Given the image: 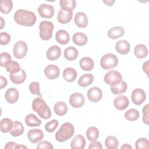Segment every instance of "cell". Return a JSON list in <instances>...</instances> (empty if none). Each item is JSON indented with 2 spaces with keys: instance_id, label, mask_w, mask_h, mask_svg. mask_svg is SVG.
Segmentation results:
<instances>
[{
  "instance_id": "obj_1",
  "label": "cell",
  "mask_w": 149,
  "mask_h": 149,
  "mask_svg": "<svg viewBox=\"0 0 149 149\" xmlns=\"http://www.w3.org/2000/svg\"><path fill=\"white\" fill-rule=\"evenodd\" d=\"M16 23L19 25L30 27L33 26L37 20L34 13L24 9H19L13 16Z\"/></svg>"
},
{
  "instance_id": "obj_2",
  "label": "cell",
  "mask_w": 149,
  "mask_h": 149,
  "mask_svg": "<svg viewBox=\"0 0 149 149\" xmlns=\"http://www.w3.org/2000/svg\"><path fill=\"white\" fill-rule=\"evenodd\" d=\"M32 109L44 119H48L51 116V112L48 105L42 97H37L32 102Z\"/></svg>"
},
{
  "instance_id": "obj_3",
  "label": "cell",
  "mask_w": 149,
  "mask_h": 149,
  "mask_svg": "<svg viewBox=\"0 0 149 149\" xmlns=\"http://www.w3.org/2000/svg\"><path fill=\"white\" fill-rule=\"evenodd\" d=\"M74 133V127L69 122L62 125L55 134V139L59 142H63L71 138Z\"/></svg>"
},
{
  "instance_id": "obj_4",
  "label": "cell",
  "mask_w": 149,
  "mask_h": 149,
  "mask_svg": "<svg viewBox=\"0 0 149 149\" xmlns=\"http://www.w3.org/2000/svg\"><path fill=\"white\" fill-rule=\"evenodd\" d=\"M54 26L51 22L43 20L40 22L39 25L40 38L43 40H48L51 38Z\"/></svg>"
},
{
  "instance_id": "obj_5",
  "label": "cell",
  "mask_w": 149,
  "mask_h": 149,
  "mask_svg": "<svg viewBox=\"0 0 149 149\" xmlns=\"http://www.w3.org/2000/svg\"><path fill=\"white\" fill-rule=\"evenodd\" d=\"M118 57L113 54H107L100 59V65L104 70H109L115 68L118 64Z\"/></svg>"
},
{
  "instance_id": "obj_6",
  "label": "cell",
  "mask_w": 149,
  "mask_h": 149,
  "mask_svg": "<svg viewBox=\"0 0 149 149\" xmlns=\"http://www.w3.org/2000/svg\"><path fill=\"white\" fill-rule=\"evenodd\" d=\"M104 80L107 84L113 86L118 84L122 81V76L119 72L111 70L105 74Z\"/></svg>"
},
{
  "instance_id": "obj_7",
  "label": "cell",
  "mask_w": 149,
  "mask_h": 149,
  "mask_svg": "<svg viewBox=\"0 0 149 149\" xmlns=\"http://www.w3.org/2000/svg\"><path fill=\"white\" fill-rule=\"evenodd\" d=\"M27 49V44L23 41H19L13 46V53L15 58L22 59L26 55Z\"/></svg>"
},
{
  "instance_id": "obj_8",
  "label": "cell",
  "mask_w": 149,
  "mask_h": 149,
  "mask_svg": "<svg viewBox=\"0 0 149 149\" xmlns=\"http://www.w3.org/2000/svg\"><path fill=\"white\" fill-rule=\"evenodd\" d=\"M38 12L42 18H51L54 15L55 9L52 5L42 3L38 8Z\"/></svg>"
},
{
  "instance_id": "obj_9",
  "label": "cell",
  "mask_w": 149,
  "mask_h": 149,
  "mask_svg": "<svg viewBox=\"0 0 149 149\" xmlns=\"http://www.w3.org/2000/svg\"><path fill=\"white\" fill-rule=\"evenodd\" d=\"M131 98L133 102L137 105H141L146 99L145 91L141 88H135L132 93Z\"/></svg>"
},
{
  "instance_id": "obj_10",
  "label": "cell",
  "mask_w": 149,
  "mask_h": 149,
  "mask_svg": "<svg viewBox=\"0 0 149 149\" xmlns=\"http://www.w3.org/2000/svg\"><path fill=\"white\" fill-rule=\"evenodd\" d=\"M69 101L72 107L75 108H79L84 105L85 99L82 94L79 93H74L71 94Z\"/></svg>"
},
{
  "instance_id": "obj_11",
  "label": "cell",
  "mask_w": 149,
  "mask_h": 149,
  "mask_svg": "<svg viewBox=\"0 0 149 149\" xmlns=\"http://www.w3.org/2000/svg\"><path fill=\"white\" fill-rule=\"evenodd\" d=\"M87 95L90 101L98 102L102 98V92L99 87H93L88 90Z\"/></svg>"
},
{
  "instance_id": "obj_12",
  "label": "cell",
  "mask_w": 149,
  "mask_h": 149,
  "mask_svg": "<svg viewBox=\"0 0 149 149\" xmlns=\"http://www.w3.org/2000/svg\"><path fill=\"white\" fill-rule=\"evenodd\" d=\"M44 74L48 79L54 80L59 76L60 70L59 68L55 65H48L44 69Z\"/></svg>"
},
{
  "instance_id": "obj_13",
  "label": "cell",
  "mask_w": 149,
  "mask_h": 149,
  "mask_svg": "<svg viewBox=\"0 0 149 149\" xmlns=\"http://www.w3.org/2000/svg\"><path fill=\"white\" fill-rule=\"evenodd\" d=\"M27 137L31 143H36L44 138V133L39 129H30L27 133Z\"/></svg>"
},
{
  "instance_id": "obj_14",
  "label": "cell",
  "mask_w": 149,
  "mask_h": 149,
  "mask_svg": "<svg viewBox=\"0 0 149 149\" xmlns=\"http://www.w3.org/2000/svg\"><path fill=\"white\" fill-rule=\"evenodd\" d=\"M113 105L116 109L119 110H124L128 107L129 101L127 97L123 95H120L115 98Z\"/></svg>"
},
{
  "instance_id": "obj_15",
  "label": "cell",
  "mask_w": 149,
  "mask_h": 149,
  "mask_svg": "<svg viewBox=\"0 0 149 149\" xmlns=\"http://www.w3.org/2000/svg\"><path fill=\"white\" fill-rule=\"evenodd\" d=\"M74 21L79 28H86L88 25V18L86 13L83 12H77L75 14Z\"/></svg>"
},
{
  "instance_id": "obj_16",
  "label": "cell",
  "mask_w": 149,
  "mask_h": 149,
  "mask_svg": "<svg viewBox=\"0 0 149 149\" xmlns=\"http://www.w3.org/2000/svg\"><path fill=\"white\" fill-rule=\"evenodd\" d=\"M86 140L81 134L75 136L70 143V147L72 149H83L86 146Z\"/></svg>"
},
{
  "instance_id": "obj_17",
  "label": "cell",
  "mask_w": 149,
  "mask_h": 149,
  "mask_svg": "<svg viewBox=\"0 0 149 149\" xmlns=\"http://www.w3.org/2000/svg\"><path fill=\"white\" fill-rule=\"evenodd\" d=\"M115 49L119 54L126 55L130 51V45L127 41L120 40L115 44Z\"/></svg>"
},
{
  "instance_id": "obj_18",
  "label": "cell",
  "mask_w": 149,
  "mask_h": 149,
  "mask_svg": "<svg viewBox=\"0 0 149 149\" xmlns=\"http://www.w3.org/2000/svg\"><path fill=\"white\" fill-rule=\"evenodd\" d=\"M19 97V92L15 88H9L5 92V100L9 104L15 103L18 100Z\"/></svg>"
},
{
  "instance_id": "obj_19",
  "label": "cell",
  "mask_w": 149,
  "mask_h": 149,
  "mask_svg": "<svg viewBox=\"0 0 149 149\" xmlns=\"http://www.w3.org/2000/svg\"><path fill=\"white\" fill-rule=\"evenodd\" d=\"M61 54V48L57 45H53L48 49L46 53V56L49 60L55 61L60 57Z\"/></svg>"
},
{
  "instance_id": "obj_20",
  "label": "cell",
  "mask_w": 149,
  "mask_h": 149,
  "mask_svg": "<svg viewBox=\"0 0 149 149\" xmlns=\"http://www.w3.org/2000/svg\"><path fill=\"white\" fill-rule=\"evenodd\" d=\"M73 12H68L61 9L58 13V21L61 24H66L69 23L72 19Z\"/></svg>"
},
{
  "instance_id": "obj_21",
  "label": "cell",
  "mask_w": 149,
  "mask_h": 149,
  "mask_svg": "<svg viewBox=\"0 0 149 149\" xmlns=\"http://www.w3.org/2000/svg\"><path fill=\"white\" fill-rule=\"evenodd\" d=\"M125 34V30L122 27L115 26L108 31V37L111 39H117L122 37Z\"/></svg>"
},
{
  "instance_id": "obj_22",
  "label": "cell",
  "mask_w": 149,
  "mask_h": 149,
  "mask_svg": "<svg viewBox=\"0 0 149 149\" xmlns=\"http://www.w3.org/2000/svg\"><path fill=\"white\" fill-rule=\"evenodd\" d=\"M55 40L59 44L65 45L69 42L70 36L67 31L65 30H59L56 33Z\"/></svg>"
},
{
  "instance_id": "obj_23",
  "label": "cell",
  "mask_w": 149,
  "mask_h": 149,
  "mask_svg": "<svg viewBox=\"0 0 149 149\" xmlns=\"http://www.w3.org/2000/svg\"><path fill=\"white\" fill-rule=\"evenodd\" d=\"M26 78V73L25 71L21 69L20 70L16 73L10 74V80L16 84H20L23 83Z\"/></svg>"
},
{
  "instance_id": "obj_24",
  "label": "cell",
  "mask_w": 149,
  "mask_h": 149,
  "mask_svg": "<svg viewBox=\"0 0 149 149\" xmlns=\"http://www.w3.org/2000/svg\"><path fill=\"white\" fill-rule=\"evenodd\" d=\"M73 42L77 45L83 46L86 45L88 41V38L87 36L81 32L76 33L73 34L72 37Z\"/></svg>"
},
{
  "instance_id": "obj_25",
  "label": "cell",
  "mask_w": 149,
  "mask_h": 149,
  "mask_svg": "<svg viewBox=\"0 0 149 149\" xmlns=\"http://www.w3.org/2000/svg\"><path fill=\"white\" fill-rule=\"evenodd\" d=\"M77 76L76 70L72 68H66L63 70V77L64 79L68 82H73Z\"/></svg>"
},
{
  "instance_id": "obj_26",
  "label": "cell",
  "mask_w": 149,
  "mask_h": 149,
  "mask_svg": "<svg viewBox=\"0 0 149 149\" xmlns=\"http://www.w3.org/2000/svg\"><path fill=\"white\" fill-rule=\"evenodd\" d=\"M148 49L147 47L142 44H137L134 49V54L135 56L139 59L146 57L148 55Z\"/></svg>"
},
{
  "instance_id": "obj_27",
  "label": "cell",
  "mask_w": 149,
  "mask_h": 149,
  "mask_svg": "<svg viewBox=\"0 0 149 149\" xmlns=\"http://www.w3.org/2000/svg\"><path fill=\"white\" fill-rule=\"evenodd\" d=\"M81 68L85 71L91 70L94 66L93 60L89 57H83L80 60L79 62Z\"/></svg>"
},
{
  "instance_id": "obj_28",
  "label": "cell",
  "mask_w": 149,
  "mask_h": 149,
  "mask_svg": "<svg viewBox=\"0 0 149 149\" xmlns=\"http://www.w3.org/2000/svg\"><path fill=\"white\" fill-rule=\"evenodd\" d=\"M79 55L77 49L74 47H69L66 48L63 52L64 57L68 61H73L76 59Z\"/></svg>"
},
{
  "instance_id": "obj_29",
  "label": "cell",
  "mask_w": 149,
  "mask_h": 149,
  "mask_svg": "<svg viewBox=\"0 0 149 149\" xmlns=\"http://www.w3.org/2000/svg\"><path fill=\"white\" fill-rule=\"evenodd\" d=\"M24 132V126L19 121H14L12 130L10 131V134L13 137H18L22 135Z\"/></svg>"
},
{
  "instance_id": "obj_30",
  "label": "cell",
  "mask_w": 149,
  "mask_h": 149,
  "mask_svg": "<svg viewBox=\"0 0 149 149\" xmlns=\"http://www.w3.org/2000/svg\"><path fill=\"white\" fill-rule=\"evenodd\" d=\"M94 80V76L92 74L87 73L82 75L78 80V84L83 87L90 86Z\"/></svg>"
},
{
  "instance_id": "obj_31",
  "label": "cell",
  "mask_w": 149,
  "mask_h": 149,
  "mask_svg": "<svg viewBox=\"0 0 149 149\" xmlns=\"http://www.w3.org/2000/svg\"><path fill=\"white\" fill-rule=\"evenodd\" d=\"M26 124L29 127L39 126L41 124V121L34 114L30 113L25 118Z\"/></svg>"
},
{
  "instance_id": "obj_32",
  "label": "cell",
  "mask_w": 149,
  "mask_h": 149,
  "mask_svg": "<svg viewBox=\"0 0 149 149\" xmlns=\"http://www.w3.org/2000/svg\"><path fill=\"white\" fill-rule=\"evenodd\" d=\"M59 5L62 9L68 12H73L76 6L75 0H61Z\"/></svg>"
},
{
  "instance_id": "obj_33",
  "label": "cell",
  "mask_w": 149,
  "mask_h": 149,
  "mask_svg": "<svg viewBox=\"0 0 149 149\" xmlns=\"http://www.w3.org/2000/svg\"><path fill=\"white\" fill-rule=\"evenodd\" d=\"M55 113L58 116L65 115L68 112V106L63 101H59L56 102L54 107Z\"/></svg>"
},
{
  "instance_id": "obj_34",
  "label": "cell",
  "mask_w": 149,
  "mask_h": 149,
  "mask_svg": "<svg viewBox=\"0 0 149 149\" xmlns=\"http://www.w3.org/2000/svg\"><path fill=\"white\" fill-rule=\"evenodd\" d=\"M13 125V121L9 118H3L1 120L0 129L2 133L10 132Z\"/></svg>"
},
{
  "instance_id": "obj_35",
  "label": "cell",
  "mask_w": 149,
  "mask_h": 149,
  "mask_svg": "<svg viewBox=\"0 0 149 149\" xmlns=\"http://www.w3.org/2000/svg\"><path fill=\"white\" fill-rule=\"evenodd\" d=\"M127 88V84L125 81H122L118 84L111 86V90L113 94H122L126 92Z\"/></svg>"
},
{
  "instance_id": "obj_36",
  "label": "cell",
  "mask_w": 149,
  "mask_h": 149,
  "mask_svg": "<svg viewBox=\"0 0 149 149\" xmlns=\"http://www.w3.org/2000/svg\"><path fill=\"white\" fill-rule=\"evenodd\" d=\"M105 145L108 149H117L119 146V141L115 136H109L105 139Z\"/></svg>"
},
{
  "instance_id": "obj_37",
  "label": "cell",
  "mask_w": 149,
  "mask_h": 149,
  "mask_svg": "<svg viewBox=\"0 0 149 149\" xmlns=\"http://www.w3.org/2000/svg\"><path fill=\"white\" fill-rule=\"evenodd\" d=\"M13 2L11 0H1L0 1V11L4 14H8L12 9Z\"/></svg>"
},
{
  "instance_id": "obj_38",
  "label": "cell",
  "mask_w": 149,
  "mask_h": 149,
  "mask_svg": "<svg viewBox=\"0 0 149 149\" xmlns=\"http://www.w3.org/2000/svg\"><path fill=\"white\" fill-rule=\"evenodd\" d=\"M5 69L8 72H9L10 74L16 73L19 72L21 69L19 63L17 62L11 60L10 61L7 65L5 66Z\"/></svg>"
},
{
  "instance_id": "obj_39",
  "label": "cell",
  "mask_w": 149,
  "mask_h": 149,
  "mask_svg": "<svg viewBox=\"0 0 149 149\" xmlns=\"http://www.w3.org/2000/svg\"><path fill=\"white\" fill-rule=\"evenodd\" d=\"M86 136L89 141H94L98 139L99 136V130L94 126L90 127L86 132Z\"/></svg>"
},
{
  "instance_id": "obj_40",
  "label": "cell",
  "mask_w": 149,
  "mask_h": 149,
  "mask_svg": "<svg viewBox=\"0 0 149 149\" xmlns=\"http://www.w3.org/2000/svg\"><path fill=\"white\" fill-rule=\"evenodd\" d=\"M125 118L130 121H135L139 118V112L134 108L128 109L125 113Z\"/></svg>"
},
{
  "instance_id": "obj_41",
  "label": "cell",
  "mask_w": 149,
  "mask_h": 149,
  "mask_svg": "<svg viewBox=\"0 0 149 149\" xmlns=\"http://www.w3.org/2000/svg\"><path fill=\"white\" fill-rule=\"evenodd\" d=\"M29 90L32 94H36L42 97V95L40 93V83L37 81H33L29 85Z\"/></svg>"
},
{
  "instance_id": "obj_42",
  "label": "cell",
  "mask_w": 149,
  "mask_h": 149,
  "mask_svg": "<svg viewBox=\"0 0 149 149\" xmlns=\"http://www.w3.org/2000/svg\"><path fill=\"white\" fill-rule=\"evenodd\" d=\"M135 147L137 149L148 148L149 147V142L146 138H140L135 143Z\"/></svg>"
},
{
  "instance_id": "obj_43",
  "label": "cell",
  "mask_w": 149,
  "mask_h": 149,
  "mask_svg": "<svg viewBox=\"0 0 149 149\" xmlns=\"http://www.w3.org/2000/svg\"><path fill=\"white\" fill-rule=\"evenodd\" d=\"M59 122L56 119L51 120V121L47 122L45 125V129L49 133L53 132L58 126Z\"/></svg>"
},
{
  "instance_id": "obj_44",
  "label": "cell",
  "mask_w": 149,
  "mask_h": 149,
  "mask_svg": "<svg viewBox=\"0 0 149 149\" xmlns=\"http://www.w3.org/2000/svg\"><path fill=\"white\" fill-rule=\"evenodd\" d=\"M1 66L5 67L7 63L11 61V56L8 52H2L0 54Z\"/></svg>"
},
{
  "instance_id": "obj_45",
  "label": "cell",
  "mask_w": 149,
  "mask_h": 149,
  "mask_svg": "<svg viewBox=\"0 0 149 149\" xmlns=\"http://www.w3.org/2000/svg\"><path fill=\"white\" fill-rule=\"evenodd\" d=\"M0 44L2 45L8 44L10 41V36L6 32H1L0 34Z\"/></svg>"
},
{
  "instance_id": "obj_46",
  "label": "cell",
  "mask_w": 149,
  "mask_h": 149,
  "mask_svg": "<svg viewBox=\"0 0 149 149\" xmlns=\"http://www.w3.org/2000/svg\"><path fill=\"white\" fill-rule=\"evenodd\" d=\"M36 148L37 149H42V148L52 149L54 147L50 142L48 141H42L37 144Z\"/></svg>"
},
{
  "instance_id": "obj_47",
  "label": "cell",
  "mask_w": 149,
  "mask_h": 149,
  "mask_svg": "<svg viewBox=\"0 0 149 149\" xmlns=\"http://www.w3.org/2000/svg\"><path fill=\"white\" fill-rule=\"evenodd\" d=\"M143 121L146 124H149V118H148V104H146L143 108Z\"/></svg>"
},
{
  "instance_id": "obj_48",
  "label": "cell",
  "mask_w": 149,
  "mask_h": 149,
  "mask_svg": "<svg viewBox=\"0 0 149 149\" xmlns=\"http://www.w3.org/2000/svg\"><path fill=\"white\" fill-rule=\"evenodd\" d=\"M88 148L89 149H94V148L102 149V146L100 142L94 140V141H92V142L90 144V145L88 146Z\"/></svg>"
},
{
  "instance_id": "obj_49",
  "label": "cell",
  "mask_w": 149,
  "mask_h": 149,
  "mask_svg": "<svg viewBox=\"0 0 149 149\" xmlns=\"http://www.w3.org/2000/svg\"><path fill=\"white\" fill-rule=\"evenodd\" d=\"M17 146V144L15 142L9 141V142H8L6 144L4 148L5 149H10V148H13H13H16Z\"/></svg>"
},
{
  "instance_id": "obj_50",
  "label": "cell",
  "mask_w": 149,
  "mask_h": 149,
  "mask_svg": "<svg viewBox=\"0 0 149 149\" xmlns=\"http://www.w3.org/2000/svg\"><path fill=\"white\" fill-rule=\"evenodd\" d=\"M0 80H1V87H0V88L2 89V88H3L4 87H5L7 86L8 81H7L5 77L2 76H1Z\"/></svg>"
},
{
  "instance_id": "obj_51",
  "label": "cell",
  "mask_w": 149,
  "mask_h": 149,
  "mask_svg": "<svg viewBox=\"0 0 149 149\" xmlns=\"http://www.w3.org/2000/svg\"><path fill=\"white\" fill-rule=\"evenodd\" d=\"M148 61H146V62H144L143 65V69L144 70V72H146V73L147 74H148V72H147V70L148 69Z\"/></svg>"
},
{
  "instance_id": "obj_52",
  "label": "cell",
  "mask_w": 149,
  "mask_h": 149,
  "mask_svg": "<svg viewBox=\"0 0 149 149\" xmlns=\"http://www.w3.org/2000/svg\"><path fill=\"white\" fill-rule=\"evenodd\" d=\"M115 1L114 0H107V1H103V2L108 6H112L113 4L115 3Z\"/></svg>"
},
{
  "instance_id": "obj_53",
  "label": "cell",
  "mask_w": 149,
  "mask_h": 149,
  "mask_svg": "<svg viewBox=\"0 0 149 149\" xmlns=\"http://www.w3.org/2000/svg\"><path fill=\"white\" fill-rule=\"evenodd\" d=\"M120 148H122V149H130V148L132 149V147L128 144H124L123 146H122L120 147Z\"/></svg>"
},
{
  "instance_id": "obj_54",
  "label": "cell",
  "mask_w": 149,
  "mask_h": 149,
  "mask_svg": "<svg viewBox=\"0 0 149 149\" xmlns=\"http://www.w3.org/2000/svg\"><path fill=\"white\" fill-rule=\"evenodd\" d=\"M0 19H1V29H2L3 27V26L5 24V21L3 20V18L2 17H0Z\"/></svg>"
},
{
  "instance_id": "obj_55",
  "label": "cell",
  "mask_w": 149,
  "mask_h": 149,
  "mask_svg": "<svg viewBox=\"0 0 149 149\" xmlns=\"http://www.w3.org/2000/svg\"><path fill=\"white\" fill-rule=\"evenodd\" d=\"M16 148H27V147H26L25 146H23V145H22V144H19V145H18L17 144V147H16Z\"/></svg>"
}]
</instances>
